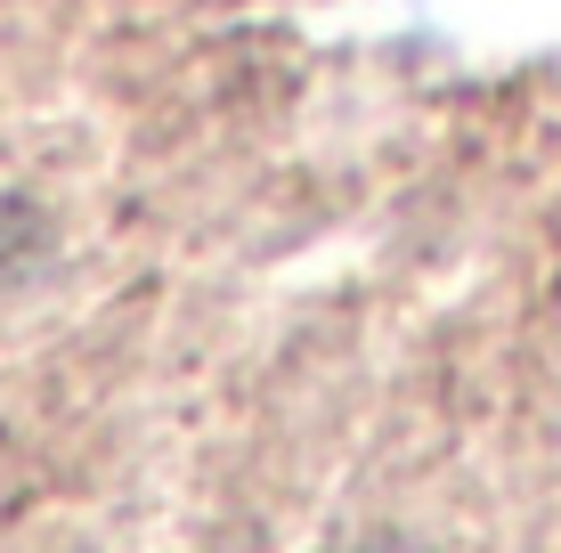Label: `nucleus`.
I'll return each mask as SVG.
<instances>
[{
    "label": "nucleus",
    "mask_w": 561,
    "mask_h": 553,
    "mask_svg": "<svg viewBox=\"0 0 561 553\" xmlns=\"http://www.w3.org/2000/svg\"><path fill=\"white\" fill-rule=\"evenodd\" d=\"M382 553H391V545H382Z\"/></svg>",
    "instance_id": "nucleus-1"
}]
</instances>
